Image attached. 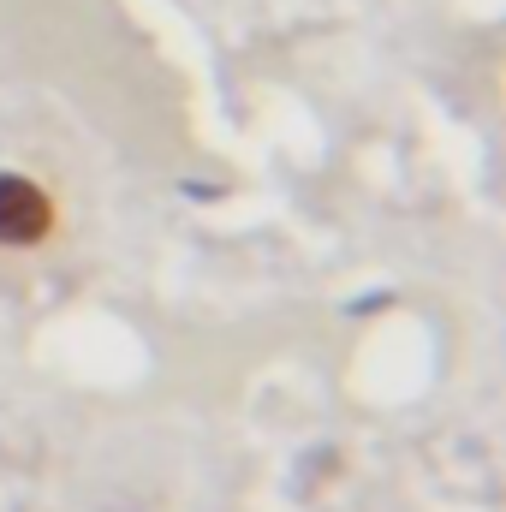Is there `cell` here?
Here are the masks:
<instances>
[{
    "label": "cell",
    "mask_w": 506,
    "mask_h": 512,
    "mask_svg": "<svg viewBox=\"0 0 506 512\" xmlns=\"http://www.w3.org/2000/svg\"><path fill=\"white\" fill-rule=\"evenodd\" d=\"M54 233V197L30 173H0V245L36 251Z\"/></svg>",
    "instance_id": "cell-1"
}]
</instances>
